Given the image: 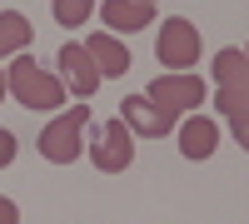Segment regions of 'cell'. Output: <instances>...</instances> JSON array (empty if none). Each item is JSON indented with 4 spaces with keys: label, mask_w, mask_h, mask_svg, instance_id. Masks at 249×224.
Returning <instances> with one entry per match:
<instances>
[{
    "label": "cell",
    "mask_w": 249,
    "mask_h": 224,
    "mask_svg": "<svg viewBox=\"0 0 249 224\" xmlns=\"http://www.w3.org/2000/svg\"><path fill=\"white\" fill-rule=\"evenodd\" d=\"M140 5H155V0H140Z\"/></svg>",
    "instance_id": "d6986e66"
},
{
    "label": "cell",
    "mask_w": 249,
    "mask_h": 224,
    "mask_svg": "<svg viewBox=\"0 0 249 224\" xmlns=\"http://www.w3.org/2000/svg\"><path fill=\"white\" fill-rule=\"evenodd\" d=\"M234 135H239V145L249 150V120H234Z\"/></svg>",
    "instance_id": "e0dca14e"
},
{
    "label": "cell",
    "mask_w": 249,
    "mask_h": 224,
    "mask_svg": "<svg viewBox=\"0 0 249 224\" xmlns=\"http://www.w3.org/2000/svg\"><path fill=\"white\" fill-rule=\"evenodd\" d=\"M25 45H30V20L20 10H5V15H0V55H15Z\"/></svg>",
    "instance_id": "8fae6325"
},
{
    "label": "cell",
    "mask_w": 249,
    "mask_h": 224,
    "mask_svg": "<svg viewBox=\"0 0 249 224\" xmlns=\"http://www.w3.org/2000/svg\"><path fill=\"white\" fill-rule=\"evenodd\" d=\"M120 120L130 125V135H144V139H164V135L175 130V115L160 110L150 95H130V100L120 105Z\"/></svg>",
    "instance_id": "8992f818"
},
{
    "label": "cell",
    "mask_w": 249,
    "mask_h": 224,
    "mask_svg": "<svg viewBox=\"0 0 249 224\" xmlns=\"http://www.w3.org/2000/svg\"><path fill=\"white\" fill-rule=\"evenodd\" d=\"M85 125H90V110L85 105L65 110L50 130H40V155H45L50 165H70V159H80V150H85Z\"/></svg>",
    "instance_id": "7a4b0ae2"
},
{
    "label": "cell",
    "mask_w": 249,
    "mask_h": 224,
    "mask_svg": "<svg viewBox=\"0 0 249 224\" xmlns=\"http://www.w3.org/2000/svg\"><path fill=\"white\" fill-rule=\"evenodd\" d=\"M5 90H10V85H5V75H0V100H5Z\"/></svg>",
    "instance_id": "ac0fdd59"
},
{
    "label": "cell",
    "mask_w": 249,
    "mask_h": 224,
    "mask_svg": "<svg viewBox=\"0 0 249 224\" xmlns=\"http://www.w3.org/2000/svg\"><path fill=\"white\" fill-rule=\"evenodd\" d=\"M214 105H219V115H230V120H249V85H224Z\"/></svg>",
    "instance_id": "4fadbf2b"
},
{
    "label": "cell",
    "mask_w": 249,
    "mask_h": 224,
    "mask_svg": "<svg viewBox=\"0 0 249 224\" xmlns=\"http://www.w3.org/2000/svg\"><path fill=\"white\" fill-rule=\"evenodd\" d=\"M244 55H249V50H244Z\"/></svg>",
    "instance_id": "ffe728a7"
},
{
    "label": "cell",
    "mask_w": 249,
    "mask_h": 224,
    "mask_svg": "<svg viewBox=\"0 0 249 224\" xmlns=\"http://www.w3.org/2000/svg\"><path fill=\"white\" fill-rule=\"evenodd\" d=\"M90 159H95V170H105V174L130 170V165H135V139H130V125H124V120H105V125L95 130Z\"/></svg>",
    "instance_id": "3957f363"
},
{
    "label": "cell",
    "mask_w": 249,
    "mask_h": 224,
    "mask_svg": "<svg viewBox=\"0 0 249 224\" xmlns=\"http://www.w3.org/2000/svg\"><path fill=\"white\" fill-rule=\"evenodd\" d=\"M5 85H10V95L25 110H60L65 105V85H60L50 70H40V60H30V55H20L5 70Z\"/></svg>",
    "instance_id": "6da1fadb"
},
{
    "label": "cell",
    "mask_w": 249,
    "mask_h": 224,
    "mask_svg": "<svg viewBox=\"0 0 249 224\" xmlns=\"http://www.w3.org/2000/svg\"><path fill=\"white\" fill-rule=\"evenodd\" d=\"M90 10H95V0H55V20L65 30H80L90 20Z\"/></svg>",
    "instance_id": "5bb4252c"
},
{
    "label": "cell",
    "mask_w": 249,
    "mask_h": 224,
    "mask_svg": "<svg viewBox=\"0 0 249 224\" xmlns=\"http://www.w3.org/2000/svg\"><path fill=\"white\" fill-rule=\"evenodd\" d=\"M214 145H219V125H214V120L195 115V120H184V125H179V155H184V159H210Z\"/></svg>",
    "instance_id": "ba28073f"
},
{
    "label": "cell",
    "mask_w": 249,
    "mask_h": 224,
    "mask_svg": "<svg viewBox=\"0 0 249 224\" xmlns=\"http://www.w3.org/2000/svg\"><path fill=\"white\" fill-rule=\"evenodd\" d=\"M0 224H20V209L10 205V199H0Z\"/></svg>",
    "instance_id": "2e32d148"
},
{
    "label": "cell",
    "mask_w": 249,
    "mask_h": 224,
    "mask_svg": "<svg viewBox=\"0 0 249 224\" xmlns=\"http://www.w3.org/2000/svg\"><path fill=\"white\" fill-rule=\"evenodd\" d=\"M155 55H160V65H170V70H190L199 65V30L190 25V20H164L160 25V40H155Z\"/></svg>",
    "instance_id": "277c9868"
},
{
    "label": "cell",
    "mask_w": 249,
    "mask_h": 224,
    "mask_svg": "<svg viewBox=\"0 0 249 224\" xmlns=\"http://www.w3.org/2000/svg\"><path fill=\"white\" fill-rule=\"evenodd\" d=\"M90 60H95V70H100V80H110V75H124L130 70V50L120 45L115 35H90Z\"/></svg>",
    "instance_id": "9c48e42d"
},
{
    "label": "cell",
    "mask_w": 249,
    "mask_h": 224,
    "mask_svg": "<svg viewBox=\"0 0 249 224\" xmlns=\"http://www.w3.org/2000/svg\"><path fill=\"white\" fill-rule=\"evenodd\" d=\"M150 100H155L160 110H170V115L199 110L204 105V80L199 75H160L155 85H150Z\"/></svg>",
    "instance_id": "5b68a950"
},
{
    "label": "cell",
    "mask_w": 249,
    "mask_h": 224,
    "mask_svg": "<svg viewBox=\"0 0 249 224\" xmlns=\"http://www.w3.org/2000/svg\"><path fill=\"white\" fill-rule=\"evenodd\" d=\"M214 75H219V85H249V55L219 50L214 55Z\"/></svg>",
    "instance_id": "7c38bea8"
},
{
    "label": "cell",
    "mask_w": 249,
    "mask_h": 224,
    "mask_svg": "<svg viewBox=\"0 0 249 224\" xmlns=\"http://www.w3.org/2000/svg\"><path fill=\"white\" fill-rule=\"evenodd\" d=\"M155 20V5H140V0H105V25L110 30H144Z\"/></svg>",
    "instance_id": "30bf717a"
},
{
    "label": "cell",
    "mask_w": 249,
    "mask_h": 224,
    "mask_svg": "<svg viewBox=\"0 0 249 224\" xmlns=\"http://www.w3.org/2000/svg\"><path fill=\"white\" fill-rule=\"evenodd\" d=\"M10 159H15V135H10V130H0V170H5Z\"/></svg>",
    "instance_id": "9a60e30c"
},
{
    "label": "cell",
    "mask_w": 249,
    "mask_h": 224,
    "mask_svg": "<svg viewBox=\"0 0 249 224\" xmlns=\"http://www.w3.org/2000/svg\"><path fill=\"white\" fill-rule=\"evenodd\" d=\"M60 70H65L70 90H75L80 100H90V95L100 90V70H95V60H90L85 45H65V50H60Z\"/></svg>",
    "instance_id": "52a82bcc"
}]
</instances>
